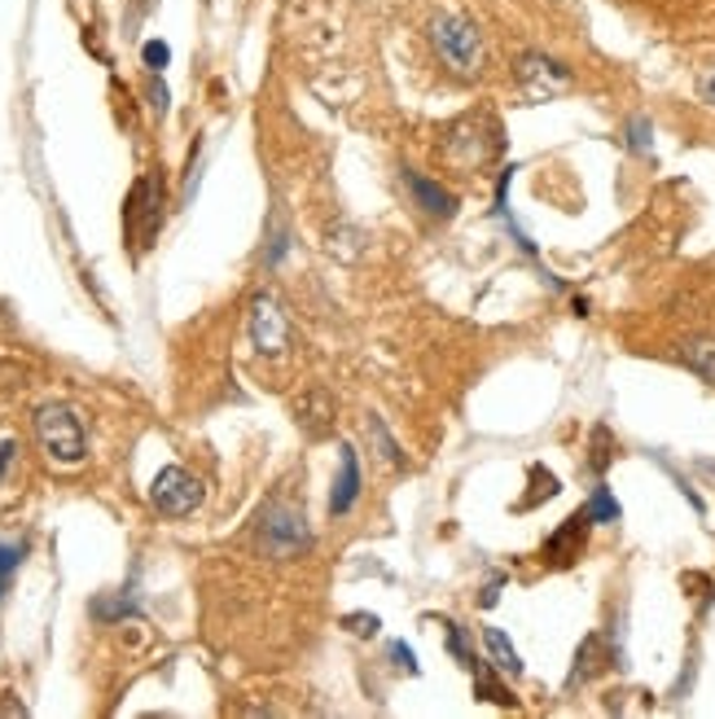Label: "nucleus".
Instances as JSON below:
<instances>
[{"instance_id": "obj_1", "label": "nucleus", "mask_w": 715, "mask_h": 719, "mask_svg": "<svg viewBox=\"0 0 715 719\" xmlns=\"http://www.w3.org/2000/svg\"><path fill=\"white\" fill-rule=\"evenodd\" d=\"M426 35H430L435 57L448 66V75H457V79H479L483 75L487 48H483V35H479V26L470 18H461V13H435L430 26H426Z\"/></svg>"}, {"instance_id": "obj_2", "label": "nucleus", "mask_w": 715, "mask_h": 719, "mask_svg": "<svg viewBox=\"0 0 715 719\" xmlns=\"http://www.w3.org/2000/svg\"><path fill=\"white\" fill-rule=\"evenodd\" d=\"M255 544L264 557H277V562H290V557H304L312 549V531H308V518L299 505L290 500H273L264 513H260V527H255Z\"/></svg>"}, {"instance_id": "obj_3", "label": "nucleus", "mask_w": 715, "mask_h": 719, "mask_svg": "<svg viewBox=\"0 0 715 719\" xmlns=\"http://www.w3.org/2000/svg\"><path fill=\"white\" fill-rule=\"evenodd\" d=\"M35 439H40V447H44L57 465H79V461L88 456L84 425H79V417H75L66 403H44V408H35Z\"/></svg>"}, {"instance_id": "obj_4", "label": "nucleus", "mask_w": 715, "mask_h": 719, "mask_svg": "<svg viewBox=\"0 0 715 719\" xmlns=\"http://www.w3.org/2000/svg\"><path fill=\"white\" fill-rule=\"evenodd\" d=\"M150 505H154L163 518H189V513L202 505V483H198L185 465H167V469L154 474Z\"/></svg>"}, {"instance_id": "obj_5", "label": "nucleus", "mask_w": 715, "mask_h": 719, "mask_svg": "<svg viewBox=\"0 0 715 719\" xmlns=\"http://www.w3.org/2000/svg\"><path fill=\"white\" fill-rule=\"evenodd\" d=\"M251 343L264 356H282L290 343V321L282 312V303L273 295H255L251 299Z\"/></svg>"}, {"instance_id": "obj_6", "label": "nucleus", "mask_w": 715, "mask_h": 719, "mask_svg": "<svg viewBox=\"0 0 715 719\" xmlns=\"http://www.w3.org/2000/svg\"><path fill=\"white\" fill-rule=\"evenodd\" d=\"M518 84L531 101H549L571 88V70L544 53H527V57H518Z\"/></svg>"}, {"instance_id": "obj_7", "label": "nucleus", "mask_w": 715, "mask_h": 719, "mask_svg": "<svg viewBox=\"0 0 715 719\" xmlns=\"http://www.w3.org/2000/svg\"><path fill=\"white\" fill-rule=\"evenodd\" d=\"M123 224H128V237L136 246H150L154 233H158V189L150 176H141L128 193V211H123Z\"/></svg>"}, {"instance_id": "obj_8", "label": "nucleus", "mask_w": 715, "mask_h": 719, "mask_svg": "<svg viewBox=\"0 0 715 719\" xmlns=\"http://www.w3.org/2000/svg\"><path fill=\"white\" fill-rule=\"evenodd\" d=\"M483 128H487V119H461V123H452V128H448V154H452L457 163H465V167L487 163L492 150H496V132L483 136Z\"/></svg>"}, {"instance_id": "obj_9", "label": "nucleus", "mask_w": 715, "mask_h": 719, "mask_svg": "<svg viewBox=\"0 0 715 719\" xmlns=\"http://www.w3.org/2000/svg\"><path fill=\"white\" fill-rule=\"evenodd\" d=\"M588 527H593V518H588V509H580V513H571L553 535H549V544H544V562L549 566H571L575 557H584V540H588Z\"/></svg>"}, {"instance_id": "obj_10", "label": "nucleus", "mask_w": 715, "mask_h": 719, "mask_svg": "<svg viewBox=\"0 0 715 719\" xmlns=\"http://www.w3.org/2000/svg\"><path fill=\"white\" fill-rule=\"evenodd\" d=\"M360 500V456L352 443H339V478L330 491V518L352 513V505Z\"/></svg>"}, {"instance_id": "obj_11", "label": "nucleus", "mask_w": 715, "mask_h": 719, "mask_svg": "<svg viewBox=\"0 0 715 719\" xmlns=\"http://www.w3.org/2000/svg\"><path fill=\"white\" fill-rule=\"evenodd\" d=\"M404 185H408L413 202H417L426 215H435V220H452V215H457V193H452V189L426 180V176L413 172V167H404Z\"/></svg>"}, {"instance_id": "obj_12", "label": "nucleus", "mask_w": 715, "mask_h": 719, "mask_svg": "<svg viewBox=\"0 0 715 719\" xmlns=\"http://www.w3.org/2000/svg\"><path fill=\"white\" fill-rule=\"evenodd\" d=\"M295 417H299V430L308 434V439H326L330 430H334V417H339V408H334V399H330V390H308L299 403H295Z\"/></svg>"}, {"instance_id": "obj_13", "label": "nucleus", "mask_w": 715, "mask_h": 719, "mask_svg": "<svg viewBox=\"0 0 715 719\" xmlns=\"http://www.w3.org/2000/svg\"><path fill=\"white\" fill-rule=\"evenodd\" d=\"M483 645H487L492 663H496L505 676H522V659H518V650L509 645V637H505L501 628H483Z\"/></svg>"}, {"instance_id": "obj_14", "label": "nucleus", "mask_w": 715, "mask_h": 719, "mask_svg": "<svg viewBox=\"0 0 715 719\" xmlns=\"http://www.w3.org/2000/svg\"><path fill=\"white\" fill-rule=\"evenodd\" d=\"M681 360H685L698 377L715 381V339H690V343H681Z\"/></svg>"}, {"instance_id": "obj_15", "label": "nucleus", "mask_w": 715, "mask_h": 719, "mask_svg": "<svg viewBox=\"0 0 715 719\" xmlns=\"http://www.w3.org/2000/svg\"><path fill=\"white\" fill-rule=\"evenodd\" d=\"M369 439L377 443V456L386 461V465H395V469H404V456H399V443L386 434V421L382 417H369Z\"/></svg>"}, {"instance_id": "obj_16", "label": "nucleus", "mask_w": 715, "mask_h": 719, "mask_svg": "<svg viewBox=\"0 0 715 719\" xmlns=\"http://www.w3.org/2000/svg\"><path fill=\"white\" fill-rule=\"evenodd\" d=\"M128 615H136V601L123 593V597H97L92 601V619H101V623H114V619H128Z\"/></svg>"}, {"instance_id": "obj_17", "label": "nucleus", "mask_w": 715, "mask_h": 719, "mask_svg": "<svg viewBox=\"0 0 715 719\" xmlns=\"http://www.w3.org/2000/svg\"><path fill=\"white\" fill-rule=\"evenodd\" d=\"M22 557H26V540H0V597H4V588H9V579H13V571L22 566Z\"/></svg>"}, {"instance_id": "obj_18", "label": "nucleus", "mask_w": 715, "mask_h": 719, "mask_svg": "<svg viewBox=\"0 0 715 719\" xmlns=\"http://www.w3.org/2000/svg\"><path fill=\"white\" fill-rule=\"evenodd\" d=\"M588 518H593V522H619V500L610 496V487H597V491H593Z\"/></svg>"}, {"instance_id": "obj_19", "label": "nucleus", "mask_w": 715, "mask_h": 719, "mask_svg": "<svg viewBox=\"0 0 715 719\" xmlns=\"http://www.w3.org/2000/svg\"><path fill=\"white\" fill-rule=\"evenodd\" d=\"M448 628V650H452V659L465 667V672H479V663H474V654H470V645H465V632L457 628V623H443Z\"/></svg>"}, {"instance_id": "obj_20", "label": "nucleus", "mask_w": 715, "mask_h": 719, "mask_svg": "<svg viewBox=\"0 0 715 719\" xmlns=\"http://www.w3.org/2000/svg\"><path fill=\"white\" fill-rule=\"evenodd\" d=\"M588 465H593L597 474L610 465V430H606V425L593 430V456H588Z\"/></svg>"}, {"instance_id": "obj_21", "label": "nucleus", "mask_w": 715, "mask_h": 719, "mask_svg": "<svg viewBox=\"0 0 715 719\" xmlns=\"http://www.w3.org/2000/svg\"><path fill=\"white\" fill-rule=\"evenodd\" d=\"M474 689H479L487 703H496V707H514V698H509V694H505L487 672H474Z\"/></svg>"}, {"instance_id": "obj_22", "label": "nucleus", "mask_w": 715, "mask_h": 719, "mask_svg": "<svg viewBox=\"0 0 715 719\" xmlns=\"http://www.w3.org/2000/svg\"><path fill=\"white\" fill-rule=\"evenodd\" d=\"M141 57H145V66L158 75V70H167V62H172V48H167L163 40H150V44L141 48Z\"/></svg>"}, {"instance_id": "obj_23", "label": "nucleus", "mask_w": 715, "mask_h": 719, "mask_svg": "<svg viewBox=\"0 0 715 719\" xmlns=\"http://www.w3.org/2000/svg\"><path fill=\"white\" fill-rule=\"evenodd\" d=\"M628 145H632L637 154H650V150H654V145H650V123H646V119H632V123H628Z\"/></svg>"}, {"instance_id": "obj_24", "label": "nucleus", "mask_w": 715, "mask_h": 719, "mask_svg": "<svg viewBox=\"0 0 715 719\" xmlns=\"http://www.w3.org/2000/svg\"><path fill=\"white\" fill-rule=\"evenodd\" d=\"M343 623H348V628H352L356 637H373V632L382 628V623H377V615H348Z\"/></svg>"}, {"instance_id": "obj_25", "label": "nucleus", "mask_w": 715, "mask_h": 719, "mask_svg": "<svg viewBox=\"0 0 715 719\" xmlns=\"http://www.w3.org/2000/svg\"><path fill=\"white\" fill-rule=\"evenodd\" d=\"M391 654H395V663H399V667H408V672H417V654H413L408 645H399V641H395V645H391Z\"/></svg>"}, {"instance_id": "obj_26", "label": "nucleus", "mask_w": 715, "mask_h": 719, "mask_svg": "<svg viewBox=\"0 0 715 719\" xmlns=\"http://www.w3.org/2000/svg\"><path fill=\"white\" fill-rule=\"evenodd\" d=\"M698 97H703V101H712V106H715V70H707V75L698 79Z\"/></svg>"}, {"instance_id": "obj_27", "label": "nucleus", "mask_w": 715, "mask_h": 719, "mask_svg": "<svg viewBox=\"0 0 715 719\" xmlns=\"http://www.w3.org/2000/svg\"><path fill=\"white\" fill-rule=\"evenodd\" d=\"M13 452H18V443H0V478H4V469L13 461Z\"/></svg>"}, {"instance_id": "obj_28", "label": "nucleus", "mask_w": 715, "mask_h": 719, "mask_svg": "<svg viewBox=\"0 0 715 719\" xmlns=\"http://www.w3.org/2000/svg\"><path fill=\"white\" fill-rule=\"evenodd\" d=\"M154 110H167V88L163 84H154Z\"/></svg>"}]
</instances>
